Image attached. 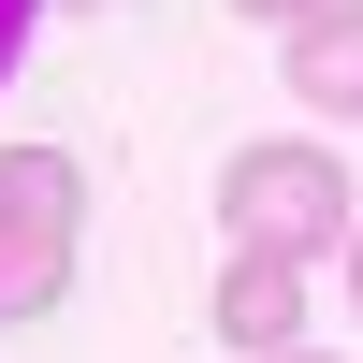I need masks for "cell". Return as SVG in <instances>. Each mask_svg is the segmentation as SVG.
<instances>
[{
	"instance_id": "cell-7",
	"label": "cell",
	"mask_w": 363,
	"mask_h": 363,
	"mask_svg": "<svg viewBox=\"0 0 363 363\" xmlns=\"http://www.w3.org/2000/svg\"><path fill=\"white\" fill-rule=\"evenodd\" d=\"M349 306H363V233H349Z\"/></svg>"
},
{
	"instance_id": "cell-8",
	"label": "cell",
	"mask_w": 363,
	"mask_h": 363,
	"mask_svg": "<svg viewBox=\"0 0 363 363\" xmlns=\"http://www.w3.org/2000/svg\"><path fill=\"white\" fill-rule=\"evenodd\" d=\"M291 363H320V349H291Z\"/></svg>"
},
{
	"instance_id": "cell-1",
	"label": "cell",
	"mask_w": 363,
	"mask_h": 363,
	"mask_svg": "<svg viewBox=\"0 0 363 363\" xmlns=\"http://www.w3.org/2000/svg\"><path fill=\"white\" fill-rule=\"evenodd\" d=\"M218 218H233V247H262V262H320V247H349V160L335 145H233L218 160Z\"/></svg>"
},
{
	"instance_id": "cell-3",
	"label": "cell",
	"mask_w": 363,
	"mask_h": 363,
	"mask_svg": "<svg viewBox=\"0 0 363 363\" xmlns=\"http://www.w3.org/2000/svg\"><path fill=\"white\" fill-rule=\"evenodd\" d=\"M218 335L247 349V363H291V349H306V262L233 247V277H218Z\"/></svg>"
},
{
	"instance_id": "cell-2",
	"label": "cell",
	"mask_w": 363,
	"mask_h": 363,
	"mask_svg": "<svg viewBox=\"0 0 363 363\" xmlns=\"http://www.w3.org/2000/svg\"><path fill=\"white\" fill-rule=\"evenodd\" d=\"M73 306V203H0V320H58Z\"/></svg>"
},
{
	"instance_id": "cell-5",
	"label": "cell",
	"mask_w": 363,
	"mask_h": 363,
	"mask_svg": "<svg viewBox=\"0 0 363 363\" xmlns=\"http://www.w3.org/2000/svg\"><path fill=\"white\" fill-rule=\"evenodd\" d=\"M247 29H306V15H335V0H233Z\"/></svg>"
},
{
	"instance_id": "cell-6",
	"label": "cell",
	"mask_w": 363,
	"mask_h": 363,
	"mask_svg": "<svg viewBox=\"0 0 363 363\" xmlns=\"http://www.w3.org/2000/svg\"><path fill=\"white\" fill-rule=\"evenodd\" d=\"M29 29H44V0H0V73L29 58Z\"/></svg>"
},
{
	"instance_id": "cell-4",
	"label": "cell",
	"mask_w": 363,
	"mask_h": 363,
	"mask_svg": "<svg viewBox=\"0 0 363 363\" xmlns=\"http://www.w3.org/2000/svg\"><path fill=\"white\" fill-rule=\"evenodd\" d=\"M291 102L306 116H363V0H335V15L291 29Z\"/></svg>"
}]
</instances>
